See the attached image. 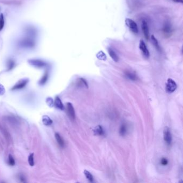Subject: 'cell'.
I'll use <instances>...</instances> for the list:
<instances>
[{
  "label": "cell",
  "mask_w": 183,
  "mask_h": 183,
  "mask_svg": "<svg viewBox=\"0 0 183 183\" xmlns=\"http://www.w3.org/2000/svg\"><path fill=\"white\" fill-rule=\"evenodd\" d=\"M29 82V78H25L21 79L15 84V86L11 88V90H17L23 89L25 86L27 85Z\"/></svg>",
  "instance_id": "obj_1"
},
{
  "label": "cell",
  "mask_w": 183,
  "mask_h": 183,
  "mask_svg": "<svg viewBox=\"0 0 183 183\" xmlns=\"http://www.w3.org/2000/svg\"><path fill=\"white\" fill-rule=\"evenodd\" d=\"M163 137L168 145H170L172 142V135L169 127H165L163 131Z\"/></svg>",
  "instance_id": "obj_2"
},
{
  "label": "cell",
  "mask_w": 183,
  "mask_h": 183,
  "mask_svg": "<svg viewBox=\"0 0 183 183\" xmlns=\"http://www.w3.org/2000/svg\"><path fill=\"white\" fill-rule=\"evenodd\" d=\"M126 24L128 27H129L131 31L134 33H138V27L137 24L135 22L130 18H126L125 20Z\"/></svg>",
  "instance_id": "obj_3"
},
{
  "label": "cell",
  "mask_w": 183,
  "mask_h": 183,
  "mask_svg": "<svg viewBox=\"0 0 183 183\" xmlns=\"http://www.w3.org/2000/svg\"><path fill=\"white\" fill-rule=\"evenodd\" d=\"M177 88V84L171 78H169L167 80V83H166V89L167 92H175Z\"/></svg>",
  "instance_id": "obj_4"
},
{
  "label": "cell",
  "mask_w": 183,
  "mask_h": 183,
  "mask_svg": "<svg viewBox=\"0 0 183 183\" xmlns=\"http://www.w3.org/2000/svg\"><path fill=\"white\" fill-rule=\"evenodd\" d=\"M139 49L142 52V54L143 55V57L146 59H148L149 58V56H150L149 51H148L146 45L142 40L140 41V44H139Z\"/></svg>",
  "instance_id": "obj_5"
},
{
  "label": "cell",
  "mask_w": 183,
  "mask_h": 183,
  "mask_svg": "<svg viewBox=\"0 0 183 183\" xmlns=\"http://www.w3.org/2000/svg\"><path fill=\"white\" fill-rule=\"evenodd\" d=\"M29 62L30 65H32L35 67L39 68L45 67L47 66V64L46 62L40 60H30L29 61Z\"/></svg>",
  "instance_id": "obj_6"
},
{
  "label": "cell",
  "mask_w": 183,
  "mask_h": 183,
  "mask_svg": "<svg viewBox=\"0 0 183 183\" xmlns=\"http://www.w3.org/2000/svg\"><path fill=\"white\" fill-rule=\"evenodd\" d=\"M66 108H67V112L69 117L72 120H74L75 118V112L73 105L70 103H67L66 104Z\"/></svg>",
  "instance_id": "obj_7"
},
{
  "label": "cell",
  "mask_w": 183,
  "mask_h": 183,
  "mask_svg": "<svg viewBox=\"0 0 183 183\" xmlns=\"http://www.w3.org/2000/svg\"><path fill=\"white\" fill-rule=\"evenodd\" d=\"M141 29L142 30L143 33V35L145 39L148 40L149 37V31L148 24L145 20L142 21V23H141Z\"/></svg>",
  "instance_id": "obj_8"
},
{
  "label": "cell",
  "mask_w": 183,
  "mask_h": 183,
  "mask_svg": "<svg viewBox=\"0 0 183 183\" xmlns=\"http://www.w3.org/2000/svg\"><path fill=\"white\" fill-rule=\"evenodd\" d=\"M54 105L55 108H57L58 109H59L60 110H64L65 109L64 105L63 104L61 100H60V98L58 96H57L55 98Z\"/></svg>",
  "instance_id": "obj_9"
},
{
  "label": "cell",
  "mask_w": 183,
  "mask_h": 183,
  "mask_svg": "<svg viewBox=\"0 0 183 183\" xmlns=\"http://www.w3.org/2000/svg\"><path fill=\"white\" fill-rule=\"evenodd\" d=\"M108 54L110 55L111 58L113 59V61H114L115 62H118L119 60L118 57L113 49H111L110 47H108Z\"/></svg>",
  "instance_id": "obj_10"
},
{
  "label": "cell",
  "mask_w": 183,
  "mask_h": 183,
  "mask_svg": "<svg viewBox=\"0 0 183 183\" xmlns=\"http://www.w3.org/2000/svg\"><path fill=\"white\" fill-rule=\"evenodd\" d=\"M42 121H43L44 125L46 126H50L53 124V120L49 117V116H46V115H44L43 117Z\"/></svg>",
  "instance_id": "obj_11"
},
{
  "label": "cell",
  "mask_w": 183,
  "mask_h": 183,
  "mask_svg": "<svg viewBox=\"0 0 183 183\" xmlns=\"http://www.w3.org/2000/svg\"><path fill=\"white\" fill-rule=\"evenodd\" d=\"M55 139L57 140V142L58 143L59 145L61 147H64V146H65V142H64L63 139H62V137H61V135L59 133H56L55 134Z\"/></svg>",
  "instance_id": "obj_12"
},
{
  "label": "cell",
  "mask_w": 183,
  "mask_h": 183,
  "mask_svg": "<svg viewBox=\"0 0 183 183\" xmlns=\"http://www.w3.org/2000/svg\"><path fill=\"white\" fill-rule=\"evenodd\" d=\"M48 78H49V72L48 71L46 70L45 74H44L43 76L41 78V80L39 81L38 83L41 86H43L46 83L47 81H48Z\"/></svg>",
  "instance_id": "obj_13"
},
{
  "label": "cell",
  "mask_w": 183,
  "mask_h": 183,
  "mask_svg": "<svg viewBox=\"0 0 183 183\" xmlns=\"http://www.w3.org/2000/svg\"><path fill=\"white\" fill-rule=\"evenodd\" d=\"M125 75L127 77L132 81H135L137 80V76L134 73H132L129 71H127L125 72Z\"/></svg>",
  "instance_id": "obj_14"
},
{
  "label": "cell",
  "mask_w": 183,
  "mask_h": 183,
  "mask_svg": "<svg viewBox=\"0 0 183 183\" xmlns=\"http://www.w3.org/2000/svg\"><path fill=\"white\" fill-rule=\"evenodd\" d=\"M171 27L169 23H167L165 25H164V29H163V31L165 35H170L171 34Z\"/></svg>",
  "instance_id": "obj_15"
},
{
  "label": "cell",
  "mask_w": 183,
  "mask_h": 183,
  "mask_svg": "<svg viewBox=\"0 0 183 183\" xmlns=\"http://www.w3.org/2000/svg\"><path fill=\"white\" fill-rule=\"evenodd\" d=\"M127 132V126L126 124H122L120 129H119V133L122 136H124L126 134Z\"/></svg>",
  "instance_id": "obj_16"
},
{
  "label": "cell",
  "mask_w": 183,
  "mask_h": 183,
  "mask_svg": "<svg viewBox=\"0 0 183 183\" xmlns=\"http://www.w3.org/2000/svg\"><path fill=\"white\" fill-rule=\"evenodd\" d=\"M94 132L96 134L98 135H100V136L104 135V133H105V132H104V129L101 126H100V125L97 126L95 128Z\"/></svg>",
  "instance_id": "obj_17"
},
{
  "label": "cell",
  "mask_w": 183,
  "mask_h": 183,
  "mask_svg": "<svg viewBox=\"0 0 183 183\" xmlns=\"http://www.w3.org/2000/svg\"><path fill=\"white\" fill-rule=\"evenodd\" d=\"M151 41L153 43V46H155L156 47V49L159 51H160V47L159 46V42H158L157 39L155 38V37L154 35H151Z\"/></svg>",
  "instance_id": "obj_18"
},
{
  "label": "cell",
  "mask_w": 183,
  "mask_h": 183,
  "mask_svg": "<svg viewBox=\"0 0 183 183\" xmlns=\"http://www.w3.org/2000/svg\"><path fill=\"white\" fill-rule=\"evenodd\" d=\"M77 84L80 86H83L84 88H88V83H87L86 81L83 78H80L78 79L77 80Z\"/></svg>",
  "instance_id": "obj_19"
},
{
  "label": "cell",
  "mask_w": 183,
  "mask_h": 183,
  "mask_svg": "<svg viewBox=\"0 0 183 183\" xmlns=\"http://www.w3.org/2000/svg\"><path fill=\"white\" fill-rule=\"evenodd\" d=\"M84 174L86 176L87 179L89 180V182H92L94 181V177L92 176V173L90 172H89L87 170H84Z\"/></svg>",
  "instance_id": "obj_20"
},
{
  "label": "cell",
  "mask_w": 183,
  "mask_h": 183,
  "mask_svg": "<svg viewBox=\"0 0 183 183\" xmlns=\"http://www.w3.org/2000/svg\"><path fill=\"white\" fill-rule=\"evenodd\" d=\"M28 162L29 164L31 167H33L35 165V161H34V153H31L30 154L28 158Z\"/></svg>",
  "instance_id": "obj_21"
},
{
  "label": "cell",
  "mask_w": 183,
  "mask_h": 183,
  "mask_svg": "<svg viewBox=\"0 0 183 183\" xmlns=\"http://www.w3.org/2000/svg\"><path fill=\"white\" fill-rule=\"evenodd\" d=\"M4 18L2 14L0 15V31L2 30L4 26Z\"/></svg>",
  "instance_id": "obj_22"
},
{
  "label": "cell",
  "mask_w": 183,
  "mask_h": 183,
  "mask_svg": "<svg viewBox=\"0 0 183 183\" xmlns=\"http://www.w3.org/2000/svg\"><path fill=\"white\" fill-rule=\"evenodd\" d=\"M46 102L47 104L49 106V107H50V108L53 107V106H54V101H53V100L52 98L51 97H48L46 99Z\"/></svg>",
  "instance_id": "obj_23"
},
{
  "label": "cell",
  "mask_w": 183,
  "mask_h": 183,
  "mask_svg": "<svg viewBox=\"0 0 183 183\" xmlns=\"http://www.w3.org/2000/svg\"><path fill=\"white\" fill-rule=\"evenodd\" d=\"M9 164H10L11 166H14L15 164V161L14 159L13 156L11 155V154L9 155L8 157Z\"/></svg>",
  "instance_id": "obj_24"
},
{
  "label": "cell",
  "mask_w": 183,
  "mask_h": 183,
  "mask_svg": "<svg viewBox=\"0 0 183 183\" xmlns=\"http://www.w3.org/2000/svg\"><path fill=\"white\" fill-rule=\"evenodd\" d=\"M5 92H6V90L4 87L3 86V85L0 83V96H2L5 94Z\"/></svg>",
  "instance_id": "obj_25"
},
{
  "label": "cell",
  "mask_w": 183,
  "mask_h": 183,
  "mask_svg": "<svg viewBox=\"0 0 183 183\" xmlns=\"http://www.w3.org/2000/svg\"><path fill=\"white\" fill-rule=\"evenodd\" d=\"M161 164L162 165H167L168 164V160L167 159H165V158H162V159H161Z\"/></svg>",
  "instance_id": "obj_26"
},
{
  "label": "cell",
  "mask_w": 183,
  "mask_h": 183,
  "mask_svg": "<svg viewBox=\"0 0 183 183\" xmlns=\"http://www.w3.org/2000/svg\"><path fill=\"white\" fill-rule=\"evenodd\" d=\"M14 63L13 61H10L9 62V69L10 70L13 68L14 67Z\"/></svg>",
  "instance_id": "obj_27"
},
{
  "label": "cell",
  "mask_w": 183,
  "mask_h": 183,
  "mask_svg": "<svg viewBox=\"0 0 183 183\" xmlns=\"http://www.w3.org/2000/svg\"><path fill=\"white\" fill-rule=\"evenodd\" d=\"M173 1L177 3H183V0H173Z\"/></svg>",
  "instance_id": "obj_28"
},
{
  "label": "cell",
  "mask_w": 183,
  "mask_h": 183,
  "mask_svg": "<svg viewBox=\"0 0 183 183\" xmlns=\"http://www.w3.org/2000/svg\"><path fill=\"white\" fill-rule=\"evenodd\" d=\"M20 179L21 180V182H25V178L23 176H20Z\"/></svg>",
  "instance_id": "obj_29"
}]
</instances>
